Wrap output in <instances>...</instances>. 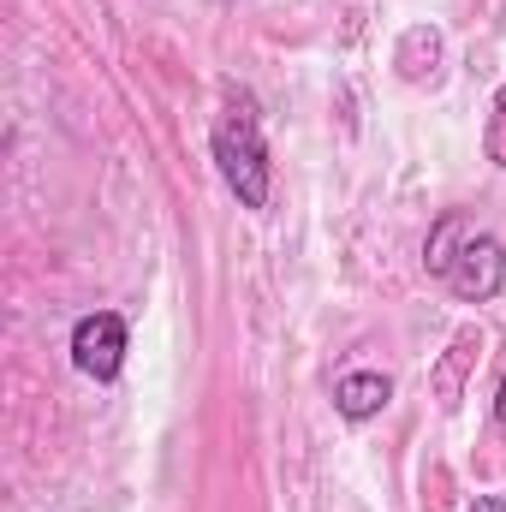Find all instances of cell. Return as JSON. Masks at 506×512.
I'll return each mask as SVG.
<instances>
[{
    "label": "cell",
    "mask_w": 506,
    "mask_h": 512,
    "mask_svg": "<svg viewBox=\"0 0 506 512\" xmlns=\"http://www.w3.org/2000/svg\"><path fill=\"white\" fill-rule=\"evenodd\" d=\"M215 167L227 179V191L245 203V209H262L268 191H274V161H268V143H262V126H256V108L239 96L227 102V114L215 120Z\"/></svg>",
    "instance_id": "obj_1"
},
{
    "label": "cell",
    "mask_w": 506,
    "mask_h": 512,
    "mask_svg": "<svg viewBox=\"0 0 506 512\" xmlns=\"http://www.w3.org/2000/svg\"><path fill=\"white\" fill-rule=\"evenodd\" d=\"M441 286H447L459 304H489L506 286V245L495 233H471V239L459 245V256H453V268L441 274Z\"/></svg>",
    "instance_id": "obj_2"
},
{
    "label": "cell",
    "mask_w": 506,
    "mask_h": 512,
    "mask_svg": "<svg viewBox=\"0 0 506 512\" xmlns=\"http://www.w3.org/2000/svg\"><path fill=\"white\" fill-rule=\"evenodd\" d=\"M72 364L90 376V382H114L126 370V322L114 310H96L72 328Z\"/></svg>",
    "instance_id": "obj_3"
},
{
    "label": "cell",
    "mask_w": 506,
    "mask_h": 512,
    "mask_svg": "<svg viewBox=\"0 0 506 512\" xmlns=\"http://www.w3.org/2000/svg\"><path fill=\"white\" fill-rule=\"evenodd\" d=\"M387 399H393V382H387L381 370H352V376H340V387H334V405H340L346 423H370V417H381Z\"/></svg>",
    "instance_id": "obj_4"
},
{
    "label": "cell",
    "mask_w": 506,
    "mask_h": 512,
    "mask_svg": "<svg viewBox=\"0 0 506 512\" xmlns=\"http://www.w3.org/2000/svg\"><path fill=\"white\" fill-rule=\"evenodd\" d=\"M477 358H483V334H477V328H459L453 346H447V358H441V370H435V393H441V405H459L465 376L477 370Z\"/></svg>",
    "instance_id": "obj_5"
},
{
    "label": "cell",
    "mask_w": 506,
    "mask_h": 512,
    "mask_svg": "<svg viewBox=\"0 0 506 512\" xmlns=\"http://www.w3.org/2000/svg\"><path fill=\"white\" fill-rule=\"evenodd\" d=\"M471 233H477V227H471V221H465L459 209H447V215H441V221L429 227V245H423V268H429V274L441 280V274L453 268V256H459V245H465Z\"/></svg>",
    "instance_id": "obj_6"
},
{
    "label": "cell",
    "mask_w": 506,
    "mask_h": 512,
    "mask_svg": "<svg viewBox=\"0 0 506 512\" xmlns=\"http://www.w3.org/2000/svg\"><path fill=\"white\" fill-rule=\"evenodd\" d=\"M435 60H441V30H429V24H411L405 36H399V54H393V66L417 84V78H429L435 72Z\"/></svg>",
    "instance_id": "obj_7"
},
{
    "label": "cell",
    "mask_w": 506,
    "mask_h": 512,
    "mask_svg": "<svg viewBox=\"0 0 506 512\" xmlns=\"http://www.w3.org/2000/svg\"><path fill=\"white\" fill-rule=\"evenodd\" d=\"M483 149H489V161L506 167V90L489 102V131H483Z\"/></svg>",
    "instance_id": "obj_8"
},
{
    "label": "cell",
    "mask_w": 506,
    "mask_h": 512,
    "mask_svg": "<svg viewBox=\"0 0 506 512\" xmlns=\"http://www.w3.org/2000/svg\"><path fill=\"white\" fill-rule=\"evenodd\" d=\"M471 512H506V495H477V501H471Z\"/></svg>",
    "instance_id": "obj_9"
},
{
    "label": "cell",
    "mask_w": 506,
    "mask_h": 512,
    "mask_svg": "<svg viewBox=\"0 0 506 512\" xmlns=\"http://www.w3.org/2000/svg\"><path fill=\"white\" fill-rule=\"evenodd\" d=\"M495 417L506 423V376H501V387H495Z\"/></svg>",
    "instance_id": "obj_10"
}]
</instances>
